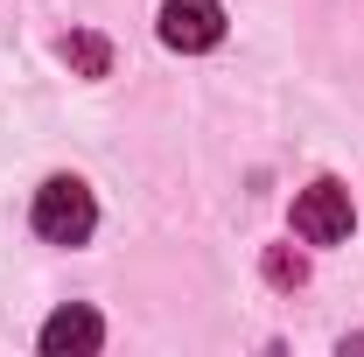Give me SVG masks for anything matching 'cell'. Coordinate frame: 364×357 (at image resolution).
Returning <instances> with one entry per match:
<instances>
[{
    "instance_id": "1",
    "label": "cell",
    "mask_w": 364,
    "mask_h": 357,
    "mask_svg": "<svg viewBox=\"0 0 364 357\" xmlns=\"http://www.w3.org/2000/svg\"><path fill=\"white\" fill-rule=\"evenodd\" d=\"M91 224H98V203H91V189L77 176H49L36 189V238H49V245H85Z\"/></svg>"
},
{
    "instance_id": "2",
    "label": "cell",
    "mask_w": 364,
    "mask_h": 357,
    "mask_svg": "<svg viewBox=\"0 0 364 357\" xmlns=\"http://www.w3.org/2000/svg\"><path fill=\"white\" fill-rule=\"evenodd\" d=\"M350 224H358V211H350V189H343L336 176L309 182V189L294 196V231H301L309 245H343Z\"/></svg>"
},
{
    "instance_id": "3",
    "label": "cell",
    "mask_w": 364,
    "mask_h": 357,
    "mask_svg": "<svg viewBox=\"0 0 364 357\" xmlns=\"http://www.w3.org/2000/svg\"><path fill=\"white\" fill-rule=\"evenodd\" d=\"M161 43L182 56H203V49L225 43V7L218 0H161Z\"/></svg>"
},
{
    "instance_id": "4",
    "label": "cell",
    "mask_w": 364,
    "mask_h": 357,
    "mask_svg": "<svg viewBox=\"0 0 364 357\" xmlns=\"http://www.w3.org/2000/svg\"><path fill=\"white\" fill-rule=\"evenodd\" d=\"M98 343H105V322H98L91 309H56V315L43 322V351H49V357L98 351Z\"/></svg>"
},
{
    "instance_id": "5",
    "label": "cell",
    "mask_w": 364,
    "mask_h": 357,
    "mask_svg": "<svg viewBox=\"0 0 364 357\" xmlns=\"http://www.w3.org/2000/svg\"><path fill=\"white\" fill-rule=\"evenodd\" d=\"M56 56H63L77 78H105V70H112V43H105V36H91V28L63 36V43H56Z\"/></svg>"
},
{
    "instance_id": "6",
    "label": "cell",
    "mask_w": 364,
    "mask_h": 357,
    "mask_svg": "<svg viewBox=\"0 0 364 357\" xmlns=\"http://www.w3.org/2000/svg\"><path fill=\"white\" fill-rule=\"evenodd\" d=\"M267 280L273 287H301V280H309V260L287 252V245H267Z\"/></svg>"
}]
</instances>
